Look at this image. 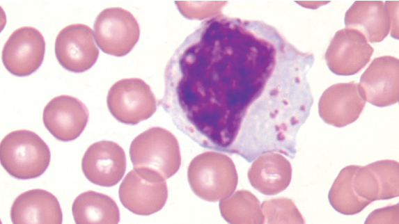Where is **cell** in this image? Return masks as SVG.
Wrapping results in <instances>:
<instances>
[{"label": "cell", "mask_w": 399, "mask_h": 224, "mask_svg": "<svg viewBox=\"0 0 399 224\" xmlns=\"http://www.w3.org/2000/svg\"><path fill=\"white\" fill-rule=\"evenodd\" d=\"M314 60L263 21L219 14L175 50L158 104L204 148L248 162L267 152L292 159L313 104Z\"/></svg>", "instance_id": "6da1fadb"}, {"label": "cell", "mask_w": 399, "mask_h": 224, "mask_svg": "<svg viewBox=\"0 0 399 224\" xmlns=\"http://www.w3.org/2000/svg\"><path fill=\"white\" fill-rule=\"evenodd\" d=\"M134 170L154 180H165L179 170L181 154L175 136L169 131L153 127L136 136L130 147Z\"/></svg>", "instance_id": "7a4b0ae2"}, {"label": "cell", "mask_w": 399, "mask_h": 224, "mask_svg": "<svg viewBox=\"0 0 399 224\" xmlns=\"http://www.w3.org/2000/svg\"><path fill=\"white\" fill-rule=\"evenodd\" d=\"M50 159L48 145L32 131H13L1 141V164L9 175L17 179L38 177L48 168Z\"/></svg>", "instance_id": "3957f363"}, {"label": "cell", "mask_w": 399, "mask_h": 224, "mask_svg": "<svg viewBox=\"0 0 399 224\" xmlns=\"http://www.w3.org/2000/svg\"><path fill=\"white\" fill-rule=\"evenodd\" d=\"M187 177L192 191L209 202L230 195L238 182L232 159L217 152H205L194 157L188 167Z\"/></svg>", "instance_id": "277c9868"}, {"label": "cell", "mask_w": 399, "mask_h": 224, "mask_svg": "<svg viewBox=\"0 0 399 224\" xmlns=\"http://www.w3.org/2000/svg\"><path fill=\"white\" fill-rule=\"evenodd\" d=\"M107 104L119 122L136 125L150 118L157 110V100L146 82L139 78L123 79L109 88Z\"/></svg>", "instance_id": "5b68a950"}, {"label": "cell", "mask_w": 399, "mask_h": 224, "mask_svg": "<svg viewBox=\"0 0 399 224\" xmlns=\"http://www.w3.org/2000/svg\"><path fill=\"white\" fill-rule=\"evenodd\" d=\"M93 26L100 49L115 56L127 54L140 35L139 25L134 16L120 7L104 9L97 16Z\"/></svg>", "instance_id": "8992f818"}, {"label": "cell", "mask_w": 399, "mask_h": 224, "mask_svg": "<svg viewBox=\"0 0 399 224\" xmlns=\"http://www.w3.org/2000/svg\"><path fill=\"white\" fill-rule=\"evenodd\" d=\"M45 52V41L42 33L33 27L22 26L9 36L2 49L1 59L11 74L25 77L40 67Z\"/></svg>", "instance_id": "52a82bcc"}, {"label": "cell", "mask_w": 399, "mask_h": 224, "mask_svg": "<svg viewBox=\"0 0 399 224\" xmlns=\"http://www.w3.org/2000/svg\"><path fill=\"white\" fill-rule=\"evenodd\" d=\"M374 49L360 31L345 28L338 31L325 53L329 70L338 75L358 73L370 61Z\"/></svg>", "instance_id": "ba28073f"}, {"label": "cell", "mask_w": 399, "mask_h": 224, "mask_svg": "<svg viewBox=\"0 0 399 224\" xmlns=\"http://www.w3.org/2000/svg\"><path fill=\"white\" fill-rule=\"evenodd\" d=\"M55 54L61 65L68 71L80 73L90 69L99 56L91 28L84 24L64 27L56 36Z\"/></svg>", "instance_id": "9c48e42d"}, {"label": "cell", "mask_w": 399, "mask_h": 224, "mask_svg": "<svg viewBox=\"0 0 399 224\" xmlns=\"http://www.w3.org/2000/svg\"><path fill=\"white\" fill-rule=\"evenodd\" d=\"M359 90L366 102L384 107L399 99V60L384 56L375 58L361 76Z\"/></svg>", "instance_id": "30bf717a"}, {"label": "cell", "mask_w": 399, "mask_h": 224, "mask_svg": "<svg viewBox=\"0 0 399 224\" xmlns=\"http://www.w3.org/2000/svg\"><path fill=\"white\" fill-rule=\"evenodd\" d=\"M81 169L85 177L94 184L107 187L115 186L125 173V151L113 141L95 142L85 152Z\"/></svg>", "instance_id": "8fae6325"}, {"label": "cell", "mask_w": 399, "mask_h": 224, "mask_svg": "<svg viewBox=\"0 0 399 224\" xmlns=\"http://www.w3.org/2000/svg\"><path fill=\"white\" fill-rule=\"evenodd\" d=\"M88 117V110L81 100L63 95L54 97L47 104L42 120L54 137L61 141H70L83 132Z\"/></svg>", "instance_id": "7c38bea8"}, {"label": "cell", "mask_w": 399, "mask_h": 224, "mask_svg": "<svg viewBox=\"0 0 399 224\" xmlns=\"http://www.w3.org/2000/svg\"><path fill=\"white\" fill-rule=\"evenodd\" d=\"M122 205L131 212L148 216L161 210L168 198L165 180H154L130 170L118 189Z\"/></svg>", "instance_id": "4fadbf2b"}, {"label": "cell", "mask_w": 399, "mask_h": 224, "mask_svg": "<svg viewBox=\"0 0 399 224\" xmlns=\"http://www.w3.org/2000/svg\"><path fill=\"white\" fill-rule=\"evenodd\" d=\"M358 83H340L327 88L322 94L318 111L324 122L343 127L356 121L366 105Z\"/></svg>", "instance_id": "5bb4252c"}, {"label": "cell", "mask_w": 399, "mask_h": 224, "mask_svg": "<svg viewBox=\"0 0 399 224\" xmlns=\"http://www.w3.org/2000/svg\"><path fill=\"white\" fill-rule=\"evenodd\" d=\"M13 223H62L57 198L42 189H32L17 196L10 209Z\"/></svg>", "instance_id": "9a60e30c"}, {"label": "cell", "mask_w": 399, "mask_h": 224, "mask_svg": "<svg viewBox=\"0 0 399 224\" xmlns=\"http://www.w3.org/2000/svg\"><path fill=\"white\" fill-rule=\"evenodd\" d=\"M248 170L251 186L260 193L271 195L284 191L292 178L290 161L278 152H267L253 160Z\"/></svg>", "instance_id": "2e32d148"}, {"label": "cell", "mask_w": 399, "mask_h": 224, "mask_svg": "<svg viewBox=\"0 0 399 224\" xmlns=\"http://www.w3.org/2000/svg\"><path fill=\"white\" fill-rule=\"evenodd\" d=\"M345 24L360 31L370 42L382 41L391 29L388 8L382 1H357L345 15Z\"/></svg>", "instance_id": "e0dca14e"}, {"label": "cell", "mask_w": 399, "mask_h": 224, "mask_svg": "<svg viewBox=\"0 0 399 224\" xmlns=\"http://www.w3.org/2000/svg\"><path fill=\"white\" fill-rule=\"evenodd\" d=\"M76 223H118L120 211L109 196L93 191L79 194L72 206Z\"/></svg>", "instance_id": "ac0fdd59"}, {"label": "cell", "mask_w": 399, "mask_h": 224, "mask_svg": "<svg viewBox=\"0 0 399 224\" xmlns=\"http://www.w3.org/2000/svg\"><path fill=\"white\" fill-rule=\"evenodd\" d=\"M359 166L343 168L334 182L329 194L330 205L338 212L353 215L361 212L371 202L359 196L353 186V177Z\"/></svg>", "instance_id": "d6986e66"}, {"label": "cell", "mask_w": 399, "mask_h": 224, "mask_svg": "<svg viewBox=\"0 0 399 224\" xmlns=\"http://www.w3.org/2000/svg\"><path fill=\"white\" fill-rule=\"evenodd\" d=\"M219 209L222 217L230 223H264L258 199L251 192L240 190L221 200Z\"/></svg>", "instance_id": "ffe728a7"}, {"label": "cell", "mask_w": 399, "mask_h": 224, "mask_svg": "<svg viewBox=\"0 0 399 224\" xmlns=\"http://www.w3.org/2000/svg\"><path fill=\"white\" fill-rule=\"evenodd\" d=\"M267 223H305L302 214L293 202L287 198L265 200L260 205Z\"/></svg>", "instance_id": "44dd1931"}, {"label": "cell", "mask_w": 399, "mask_h": 224, "mask_svg": "<svg viewBox=\"0 0 399 224\" xmlns=\"http://www.w3.org/2000/svg\"><path fill=\"white\" fill-rule=\"evenodd\" d=\"M377 179L380 200L399 195V164L395 160L385 159L370 163Z\"/></svg>", "instance_id": "7402d4cb"}, {"label": "cell", "mask_w": 399, "mask_h": 224, "mask_svg": "<svg viewBox=\"0 0 399 224\" xmlns=\"http://www.w3.org/2000/svg\"><path fill=\"white\" fill-rule=\"evenodd\" d=\"M227 1H175L180 13L189 19H203L220 14Z\"/></svg>", "instance_id": "603a6c76"}, {"label": "cell", "mask_w": 399, "mask_h": 224, "mask_svg": "<svg viewBox=\"0 0 399 224\" xmlns=\"http://www.w3.org/2000/svg\"><path fill=\"white\" fill-rule=\"evenodd\" d=\"M398 204L373 211L365 223H398Z\"/></svg>", "instance_id": "cb8c5ba5"}]
</instances>
